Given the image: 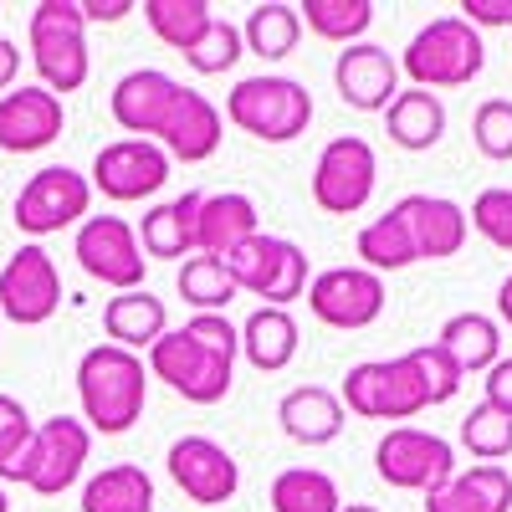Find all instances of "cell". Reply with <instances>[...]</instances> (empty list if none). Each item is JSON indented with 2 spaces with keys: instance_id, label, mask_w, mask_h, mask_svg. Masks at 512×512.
Listing matches in <instances>:
<instances>
[{
  "instance_id": "1",
  "label": "cell",
  "mask_w": 512,
  "mask_h": 512,
  "mask_svg": "<svg viewBox=\"0 0 512 512\" xmlns=\"http://www.w3.org/2000/svg\"><path fill=\"white\" fill-rule=\"evenodd\" d=\"M77 400H82V425L98 436H123L134 431L149 400V369L139 354L98 344L77 359Z\"/></svg>"
},
{
  "instance_id": "2",
  "label": "cell",
  "mask_w": 512,
  "mask_h": 512,
  "mask_svg": "<svg viewBox=\"0 0 512 512\" xmlns=\"http://www.w3.org/2000/svg\"><path fill=\"white\" fill-rule=\"evenodd\" d=\"M482 67H487L482 31L466 26L461 16H436L431 26H420L400 57V72H410V82L420 93L466 88V82L482 77Z\"/></svg>"
},
{
  "instance_id": "3",
  "label": "cell",
  "mask_w": 512,
  "mask_h": 512,
  "mask_svg": "<svg viewBox=\"0 0 512 512\" xmlns=\"http://www.w3.org/2000/svg\"><path fill=\"white\" fill-rule=\"evenodd\" d=\"M226 118L262 144H292L313 123V93L297 77H241L226 93Z\"/></svg>"
},
{
  "instance_id": "4",
  "label": "cell",
  "mask_w": 512,
  "mask_h": 512,
  "mask_svg": "<svg viewBox=\"0 0 512 512\" xmlns=\"http://www.w3.org/2000/svg\"><path fill=\"white\" fill-rule=\"evenodd\" d=\"M31 62L47 93H77L88 82V21H82L77 0H41L26 21Z\"/></svg>"
},
{
  "instance_id": "5",
  "label": "cell",
  "mask_w": 512,
  "mask_h": 512,
  "mask_svg": "<svg viewBox=\"0 0 512 512\" xmlns=\"http://www.w3.org/2000/svg\"><path fill=\"white\" fill-rule=\"evenodd\" d=\"M236 292H251V297H267L262 308H287L308 292V251L287 241V236H267L256 231L251 241H241L231 256H221Z\"/></svg>"
},
{
  "instance_id": "6",
  "label": "cell",
  "mask_w": 512,
  "mask_h": 512,
  "mask_svg": "<svg viewBox=\"0 0 512 512\" xmlns=\"http://www.w3.org/2000/svg\"><path fill=\"white\" fill-rule=\"evenodd\" d=\"M374 472L390 482L395 492H431V487L456 477V451L436 431L395 425V431L374 446Z\"/></svg>"
},
{
  "instance_id": "7",
  "label": "cell",
  "mask_w": 512,
  "mask_h": 512,
  "mask_svg": "<svg viewBox=\"0 0 512 512\" xmlns=\"http://www.w3.org/2000/svg\"><path fill=\"white\" fill-rule=\"evenodd\" d=\"M72 256L77 267L88 272L93 282L113 287V292H134L144 287V246H139V231L128 226L123 216H88L77 226V241H72Z\"/></svg>"
},
{
  "instance_id": "8",
  "label": "cell",
  "mask_w": 512,
  "mask_h": 512,
  "mask_svg": "<svg viewBox=\"0 0 512 512\" xmlns=\"http://www.w3.org/2000/svg\"><path fill=\"white\" fill-rule=\"evenodd\" d=\"M88 205H93L88 175H77L67 164H47V169H36L16 195V231L57 236V231H67L88 216Z\"/></svg>"
},
{
  "instance_id": "9",
  "label": "cell",
  "mask_w": 512,
  "mask_h": 512,
  "mask_svg": "<svg viewBox=\"0 0 512 512\" xmlns=\"http://www.w3.org/2000/svg\"><path fill=\"white\" fill-rule=\"evenodd\" d=\"M374 180H379V159H374V144L359 139V134H344L333 139L318 164H313V200L328 216H359L374 195Z\"/></svg>"
},
{
  "instance_id": "10",
  "label": "cell",
  "mask_w": 512,
  "mask_h": 512,
  "mask_svg": "<svg viewBox=\"0 0 512 512\" xmlns=\"http://www.w3.org/2000/svg\"><path fill=\"white\" fill-rule=\"evenodd\" d=\"M149 374L164 379L175 395H185L190 405H221L231 395V379H236V364L205 354L200 344H190L185 328H169L159 344L149 349Z\"/></svg>"
},
{
  "instance_id": "11",
  "label": "cell",
  "mask_w": 512,
  "mask_h": 512,
  "mask_svg": "<svg viewBox=\"0 0 512 512\" xmlns=\"http://www.w3.org/2000/svg\"><path fill=\"white\" fill-rule=\"evenodd\" d=\"M62 308V277L57 262L47 256V246L26 241L6 267H0V318H11L21 328H41L47 318H57Z\"/></svg>"
},
{
  "instance_id": "12",
  "label": "cell",
  "mask_w": 512,
  "mask_h": 512,
  "mask_svg": "<svg viewBox=\"0 0 512 512\" xmlns=\"http://www.w3.org/2000/svg\"><path fill=\"white\" fill-rule=\"evenodd\" d=\"M303 297L318 323L359 333V328L379 323V313H384V277H374L364 267H328L308 282Z\"/></svg>"
},
{
  "instance_id": "13",
  "label": "cell",
  "mask_w": 512,
  "mask_h": 512,
  "mask_svg": "<svg viewBox=\"0 0 512 512\" xmlns=\"http://www.w3.org/2000/svg\"><path fill=\"white\" fill-rule=\"evenodd\" d=\"M88 451H93V431L72 415H52L36 425V441H31V472H26V487L36 497H62L82 466H88Z\"/></svg>"
},
{
  "instance_id": "14",
  "label": "cell",
  "mask_w": 512,
  "mask_h": 512,
  "mask_svg": "<svg viewBox=\"0 0 512 512\" xmlns=\"http://www.w3.org/2000/svg\"><path fill=\"white\" fill-rule=\"evenodd\" d=\"M164 180H169V154L154 139H113L98 149L88 185L128 205V200H149L154 190H164Z\"/></svg>"
},
{
  "instance_id": "15",
  "label": "cell",
  "mask_w": 512,
  "mask_h": 512,
  "mask_svg": "<svg viewBox=\"0 0 512 512\" xmlns=\"http://www.w3.org/2000/svg\"><path fill=\"white\" fill-rule=\"evenodd\" d=\"M164 466H169V477H175V487L190 502H200V507H221L241 487L236 456L221 441H210V436H180L175 446H169Z\"/></svg>"
},
{
  "instance_id": "16",
  "label": "cell",
  "mask_w": 512,
  "mask_h": 512,
  "mask_svg": "<svg viewBox=\"0 0 512 512\" xmlns=\"http://www.w3.org/2000/svg\"><path fill=\"white\" fill-rule=\"evenodd\" d=\"M333 88L359 113H384L400 93V62L384 47H374V41H354L333 62Z\"/></svg>"
},
{
  "instance_id": "17",
  "label": "cell",
  "mask_w": 512,
  "mask_h": 512,
  "mask_svg": "<svg viewBox=\"0 0 512 512\" xmlns=\"http://www.w3.org/2000/svg\"><path fill=\"white\" fill-rule=\"evenodd\" d=\"M67 128V108L57 93H47L36 82V88H16L0 98V149L6 154H36L62 139Z\"/></svg>"
},
{
  "instance_id": "18",
  "label": "cell",
  "mask_w": 512,
  "mask_h": 512,
  "mask_svg": "<svg viewBox=\"0 0 512 512\" xmlns=\"http://www.w3.org/2000/svg\"><path fill=\"white\" fill-rule=\"evenodd\" d=\"M180 88H185V82H175V77L159 72V67L123 72V77L113 82V98H108L113 123L123 128L128 139H154L159 123H164V113H169V103L180 98Z\"/></svg>"
},
{
  "instance_id": "19",
  "label": "cell",
  "mask_w": 512,
  "mask_h": 512,
  "mask_svg": "<svg viewBox=\"0 0 512 512\" xmlns=\"http://www.w3.org/2000/svg\"><path fill=\"white\" fill-rule=\"evenodd\" d=\"M221 134H226V123H221V108L210 103L205 93L195 88H180V98L169 103L164 123H159V134L154 144L169 154V159H185V164H200L221 149Z\"/></svg>"
},
{
  "instance_id": "20",
  "label": "cell",
  "mask_w": 512,
  "mask_h": 512,
  "mask_svg": "<svg viewBox=\"0 0 512 512\" xmlns=\"http://www.w3.org/2000/svg\"><path fill=\"white\" fill-rule=\"evenodd\" d=\"M395 216L405 221L420 262H446V256H456L466 246V231H472L466 226V210L446 195H405L395 205Z\"/></svg>"
},
{
  "instance_id": "21",
  "label": "cell",
  "mask_w": 512,
  "mask_h": 512,
  "mask_svg": "<svg viewBox=\"0 0 512 512\" xmlns=\"http://www.w3.org/2000/svg\"><path fill=\"white\" fill-rule=\"evenodd\" d=\"M256 231H262V216H256L251 195H241V190L205 195L200 200V221H195V251L200 256H231Z\"/></svg>"
},
{
  "instance_id": "22",
  "label": "cell",
  "mask_w": 512,
  "mask_h": 512,
  "mask_svg": "<svg viewBox=\"0 0 512 512\" xmlns=\"http://www.w3.org/2000/svg\"><path fill=\"white\" fill-rule=\"evenodd\" d=\"M425 512H512V472L477 461L472 472L425 492Z\"/></svg>"
},
{
  "instance_id": "23",
  "label": "cell",
  "mask_w": 512,
  "mask_h": 512,
  "mask_svg": "<svg viewBox=\"0 0 512 512\" xmlns=\"http://www.w3.org/2000/svg\"><path fill=\"white\" fill-rule=\"evenodd\" d=\"M103 328H108V344L113 349L139 354V349H154L159 338L169 333V308H164V297H154L149 287H134V292L108 297Z\"/></svg>"
},
{
  "instance_id": "24",
  "label": "cell",
  "mask_w": 512,
  "mask_h": 512,
  "mask_svg": "<svg viewBox=\"0 0 512 512\" xmlns=\"http://www.w3.org/2000/svg\"><path fill=\"white\" fill-rule=\"evenodd\" d=\"M200 200H205V190H185L180 200H169V205H154V210H149L144 226H139L144 262H180V256H195Z\"/></svg>"
},
{
  "instance_id": "25",
  "label": "cell",
  "mask_w": 512,
  "mask_h": 512,
  "mask_svg": "<svg viewBox=\"0 0 512 512\" xmlns=\"http://www.w3.org/2000/svg\"><path fill=\"white\" fill-rule=\"evenodd\" d=\"M277 420L287 441L297 446H328L344 436V405H338L333 390H323V384H303V390H287L282 405H277Z\"/></svg>"
},
{
  "instance_id": "26",
  "label": "cell",
  "mask_w": 512,
  "mask_h": 512,
  "mask_svg": "<svg viewBox=\"0 0 512 512\" xmlns=\"http://www.w3.org/2000/svg\"><path fill=\"white\" fill-rule=\"evenodd\" d=\"M384 134L390 144L410 149V154H425L446 139V103L436 93H420V88H400L395 103L384 108Z\"/></svg>"
},
{
  "instance_id": "27",
  "label": "cell",
  "mask_w": 512,
  "mask_h": 512,
  "mask_svg": "<svg viewBox=\"0 0 512 512\" xmlns=\"http://www.w3.org/2000/svg\"><path fill=\"white\" fill-rule=\"evenodd\" d=\"M241 354H246L251 369L282 374L297 359V318L287 308H256L241 323Z\"/></svg>"
},
{
  "instance_id": "28",
  "label": "cell",
  "mask_w": 512,
  "mask_h": 512,
  "mask_svg": "<svg viewBox=\"0 0 512 512\" xmlns=\"http://www.w3.org/2000/svg\"><path fill=\"white\" fill-rule=\"evenodd\" d=\"M436 344L451 354V364H456L461 374H487V369L502 359V328H497V318H487V313H456V318L441 323Z\"/></svg>"
},
{
  "instance_id": "29",
  "label": "cell",
  "mask_w": 512,
  "mask_h": 512,
  "mask_svg": "<svg viewBox=\"0 0 512 512\" xmlns=\"http://www.w3.org/2000/svg\"><path fill=\"white\" fill-rule=\"evenodd\" d=\"M82 512H154V477L134 461L103 466L82 487Z\"/></svg>"
},
{
  "instance_id": "30",
  "label": "cell",
  "mask_w": 512,
  "mask_h": 512,
  "mask_svg": "<svg viewBox=\"0 0 512 512\" xmlns=\"http://www.w3.org/2000/svg\"><path fill=\"white\" fill-rule=\"evenodd\" d=\"M297 41H303V21H297V6H282V0H262V6H251V16L241 26V47L256 52L262 62L292 57Z\"/></svg>"
},
{
  "instance_id": "31",
  "label": "cell",
  "mask_w": 512,
  "mask_h": 512,
  "mask_svg": "<svg viewBox=\"0 0 512 512\" xmlns=\"http://www.w3.org/2000/svg\"><path fill=\"white\" fill-rule=\"evenodd\" d=\"M139 11H144L149 31L164 41V47H175L180 57L205 36V26L216 21V6H210V0H144Z\"/></svg>"
},
{
  "instance_id": "32",
  "label": "cell",
  "mask_w": 512,
  "mask_h": 512,
  "mask_svg": "<svg viewBox=\"0 0 512 512\" xmlns=\"http://www.w3.org/2000/svg\"><path fill=\"white\" fill-rule=\"evenodd\" d=\"M359 262H364V272H374V277L405 272L410 262H420V256H415V241H410V231H405V221L395 216V205L384 210V216H374V221L359 231Z\"/></svg>"
},
{
  "instance_id": "33",
  "label": "cell",
  "mask_w": 512,
  "mask_h": 512,
  "mask_svg": "<svg viewBox=\"0 0 512 512\" xmlns=\"http://www.w3.org/2000/svg\"><path fill=\"white\" fill-rule=\"evenodd\" d=\"M297 21L323 41L354 47V41H364V31L374 26V0H303Z\"/></svg>"
},
{
  "instance_id": "34",
  "label": "cell",
  "mask_w": 512,
  "mask_h": 512,
  "mask_svg": "<svg viewBox=\"0 0 512 512\" xmlns=\"http://www.w3.org/2000/svg\"><path fill=\"white\" fill-rule=\"evenodd\" d=\"M175 287H180V297L195 313H226L231 297H236V282H231L226 262H221V256H200V251L180 262Z\"/></svg>"
},
{
  "instance_id": "35",
  "label": "cell",
  "mask_w": 512,
  "mask_h": 512,
  "mask_svg": "<svg viewBox=\"0 0 512 512\" xmlns=\"http://www.w3.org/2000/svg\"><path fill=\"white\" fill-rule=\"evenodd\" d=\"M344 497H338V482L318 466H287L272 482V512H338Z\"/></svg>"
},
{
  "instance_id": "36",
  "label": "cell",
  "mask_w": 512,
  "mask_h": 512,
  "mask_svg": "<svg viewBox=\"0 0 512 512\" xmlns=\"http://www.w3.org/2000/svg\"><path fill=\"white\" fill-rule=\"evenodd\" d=\"M31 441H36V420L16 395H0V482H26L31 472Z\"/></svg>"
},
{
  "instance_id": "37",
  "label": "cell",
  "mask_w": 512,
  "mask_h": 512,
  "mask_svg": "<svg viewBox=\"0 0 512 512\" xmlns=\"http://www.w3.org/2000/svg\"><path fill=\"white\" fill-rule=\"evenodd\" d=\"M461 446L487 466H502V456H512V415H502L492 405H477L461 420Z\"/></svg>"
},
{
  "instance_id": "38",
  "label": "cell",
  "mask_w": 512,
  "mask_h": 512,
  "mask_svg": "<svg viewBox=\"0 0 512 512\" xmlns=\"http://www.w3.org/2000/svg\"><path fill=\"white\" fill-rule=\"evenodd\" d=\"M241 57H246V47H241V26H231L226 16H216V21H210V26H205V36H200L195 47L185 52V62H190L200 77L231 72Z\"/></svg>"
},
{
  "instance_id": "39",
  "label": "cell",
  "mask_w": 512,
  "mask_h": 512,
  "mask_svg": "<svg viewBox=\"0 0 512 512\" xmlns=\"http://www.w3.org/2000/svg\"><path fill=\"white\" fill-rule=\"evenodd\" d=\"M420 410H431V405H425V390H420V374H415L410 354L384 359V415L379 420H410Z\"/></svg>"
},
{
  "instance_id": "40",
  "label": "cell",
  "mask_w": 512,
  "mask_h": 512,
  "mask_svg": "<svg viewBox=\"0 0 512 512\" xmlns=\"http://www.w3.org/2000/svg\"><path fill=\"white\" fill-rule=\"evenodd\" d=\"M466 226H472L482 241H492L497 251H512V190L507 185H492L472 200L466 210Z\"/></svg>"
},
{
  "instance_id": "41",
  "label": "cell",
  "mask_w": 512,
  "mask_h": 512,
  "mask_svg": "<svg viewBox=\"0 0 512 512\" xmlns=\"http://www.w3.org/2000/svg\"><path fill=\"white\" fill-rule=\"evenodd\" d=\"M410 364H415V374H420V390H425V405H446V400H456V390H461V369L451 364V354L441 349V344H420V349H410Z\"/></svg>"
},
{
  "instance_id": "42",
  "label": "cell",
  "mask_w": 512,
  "mask_h": 512,
  "mask_svg": "<svg viewBox=\"0 0 512 512\" xmlns=\"http://www.w3.org/2000/svg\"><path fill=\"white\" fill-rule=\"evenodd\" d=\"M338 405L364 415V420H379L384 415V359H364L344 374V390H338Z\"/></svg>"
},
{
  "instance_id": "43",
  "label": "cell",
  "mask_w": 512,
  "mask_h": 512,
  "mask_svg": "<svg viewBox=\"0 0 512 512\" xmlns=\"http://www.w3.org/2000/svg\"><path fill=\"white\" fill-rule=\"evenodd\" d=\"M472 144H477L487 159H497V164L512 159V98H487V103L477 108V118H472Z\"/></svg>"
},
{
  "instance_id": "44",
  "label": "cell",
  "mask_w": 512,
  "mask_h": 512,
  "mask_svg": "<svg viewBox=\"0 0 512 512\" xmlns=\"http://www.w3.org/2000/svg\"><path fill=\"white\" fill-rule=\"evenodd\" d=\"M185 338H190V344H200L205 354L226 359V364H236V354H241V328L226 313H195L185 323Z\"/></svg>"
},
{
  "instance_id": "45",
  "label": "cell",
  "mask_w": 512,
  "mask_h": 512,
  "mask_svg": "<svg viewBox=\"0 0 512 512\" xmlns=\"http://www.w3.org/2000/svg\"><path fill=\"white\" fill-rule=\"evenodd\" d=\"M461 21L466 26H502L512 31V0H461Z\"/></svg>"
},
{
  "instance_id": "46",
  "label": "cell",
  "mask_w": 512,
  "mask_h": 512,
  "mask_svg": "<svg viewBox=\"0 0 512 512\" xmlns=\"http://www.w3.org/2000/svg\"><path fill=\"white\" fill-rule=\"evenodd\" d=\"M487 400L482 405H492V410H502V415H512V359H497L492 369H487Z\"/></svg>"
},
{
  "instance_id": "47",
  "label": "cell",
  "mask_w": 512,
  "mask_h": 512,
  "mask_svg": "<svg viewBox=\"0 0 512 512\" xmlns=\"http://www.w3.org/2000/svg\"><path fill=\"white\" fill-rule=\"evenodd\" d=\"M82 21H123L128 11H139L134 0H77Z\"/></svg>"
},
{
  "instance_id": "48",
  "label": "cell",
  "mask_w": 512,
  "mask_h": 512,
  "mask_svg": "<svg viewBox=\"0 0 512 512\" xmlns=\"http://www.w3.org/2000/svg\"><path fill=\"white\" fill-rule=\"evenodd\" d=\"M16 77H21V47L0 36V93H11V88H16Z\"/></svg>"
},
{
  "instance_id": "49",
  "label": "cell",
  "mask_w": 512,
  "mask_h": 512,
  "mask_svg": "<svg viewBox=\"0 0 512 512\" xmlns=\"http://www.w3.org/2000/svg\"><path fill=\"white\" fill-rule=\"evenodd\" d=\"M497 318H502V323H512V277L497 287Z\"/></svg>"
},
{
  "instance_id": "50",
  "label": "cell",
  "mask_w": 512,
  "mask_h": 512,
  "mask_svg": "<svg viewBox=\"0 0 512 512\" xmlns=\"http://www.w3.org/2000/svg\"><path fill=\"white\" fill-rule=\"evenodd\" d=\"M338 512H379V507H374V502H344Z\"/></svg>"
},
{
  "instance_id": "51",
  "label": "cell",
  "mask_w": 512,
  "mask_h": 512,
  "mask_svg": "<svg viewBox=\"0 0 512 512\" xmlns=\"http://www.w3.org/2000/svg\"><path fill=\"white\" fill-rule=\"evenodd\" d=\"M0 512H11V502H6V492H0Z\"/></svg>"
}]
</instances>
